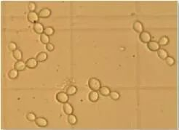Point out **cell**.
Segmentation results:
<instances>
[{
    "mask_svg": "<svg viewBox=\"0 0 179 130\" xmlns=\"http://www.w3.org/2000/svg\"><path fill=\"white\" fill-rule=\"evenodd\" d=\"M88 86L93 91H98L101 87V83L99 79L96 78H90L88 81Z\"/></svg>",
    "mask_w": 179,
    "mask_h": 130,
    "instance_id": "obj_1",
    "label": "cell"
},
{
    "mask_svg": "<svg viewBox=\"0 0 179 130\" xmlns=\"http://www.w3.org/2000/svg\"><path fill=\"white\" fill-rule=\"evenodd\" d=\"M56 99L60 103H66L68 102V95L64 92H59L56 94Z\"/></svg>",
    "mask_w": 179,
    "mask_h": 130,
    "instance_id": "obj_2",
    "label": "cell"
},
{
    "mask_svg": "<svg viewBox=\"0 0 179 130\" xmlns=\"http://www.w3.org/2000/svg\"><path fill=\"white\" fill-rule=\"evenodd\" d=\"M139 39L143 43H149L151 41V34L149 33L148 31H144L141 33L139 35Z\"/></svg>",
    "mask_w": 179,
    "mask_h": 130,
    "instance_id": "obj_3",
    "label": "cell"
},
{
    "mask_svg": "<svg viewBox=\"0 0 179 130\" xmlns=\"http://www.w3.org/2000/svg\"><path fill=\"white\" fill-rule=\"evenodd\" d=\"M27 19L31 23H37L39 19V15L36 12H29L27 15Z\"/></svg>",
    "mask_w": 179,
    "mask_h": 130,
    "instance_id": "obj_4",
    "label": "cell"
},
{
    "mask_svg": "<svg viewBox=\"0 0 179 130\" xmlns=\"http://www.w3.org/2000/svg\"><path fill=\"white\" fill-rule=\"evenodd\" d=\"M147 47L151 52H157L160 49V45L159 42H155V41H151L149 43H147Z\"/></svg>",
    "mask_w": 179,
    "mask_h": 130,
    "instance_id": "obj_5",
    "label": "cell"
},
{
    "mask_svg": "<svg viewBox=\"0 0 179 130\" xmlns=\"http://www.w3.org/2000/svg\"><path fill=\"white\" fill-rule=\"evenodd\" d=\"M40 18H47L51 15V10L48 8H43L38 13Z\"/></svg>",
    "mask_w": 179,
    "mask_h": 130,
    "instance_id": "obj_6",
    "label": "cell"
},
{
    "mask_svg": "<svg viewBox=\"0 0 179 130\" xmlns=\"http://www.w3.org/2000/svg\"><path fill=\"white\" fill-rule=\"evenodd\" d=\"M26 65L27 68L34 69V68H36V66L38 65V61L35 58H29L26 60Z\"/></svg>",
    "mask_w": 179,
    "mask_h": 130,
    "instance_id": "obj_7",
    "label": "cell"
},
{
    "mask_svg": "<svg viewBox=\"0 0 179 130\" xmlns=\"http://www.w3.org/2000/svg\"><path fill=\"white\" fill-rule=\"evenodd\" d=\"M26 67V63L23 62V60H18L14 65V68L18 71H23L25 70Z\"/></svg>",
    "mask_w": 179,
    "mask_h": 130,
    "instance_id": "obj_8",
    "label": "cell"
},
{
    "mask_svg": "<svg viewBox=\"0 0 179 130\" xmlns=\"http://www.w3.org/2000/svg\"><path fill=\"white\" fill-rule=\"evenodd\" d=\"M35 124L39 127H46L48 124V121L46 119L43 117H38L36 118L35 121Z\"/></svg>",
    "mask_w": 179,
    "mask_h": 130,
    "instance_id": "obj_9",
    "label": "cell"
},
{
    "mask_svg": "<svg viewBox=\"0 0 179 130\" xmlns=\"http://www.w3.org/2000/svg\"><path fill=\"white\" fill-rule=\"evenodd\" d=\"M33 28H34V31L38 34H40L41 35V34L44 33V26H43V25L42 24V23H39V22L34 23V26H33Z\"/></svg>",
    "mask_w": 179,
    "mask_h": 130,
    "instance_id": "obj_10",
    "label": "cell"
},
{
    "mask_svg": "<svg viewBox=\"0 0 179 130\" xmlns=\"http://www.w3.org/2000/svg\"><path fill=\"white\" fill-rule=\"evenodd\" d=\"M133 30L135 31L136 33H142L143 31V26L140 21H135L133 23Z\"/></svg>",
    "mask_w": 179,
    "mask_h": 130,
    "instance_id": "obj_11",
    "label": "cell"
},
{
    "mask_svg": "<svg viewBox=\"0 0 179 130\" xmlns=\"http://www.w3.org/2000/svg\"><path fill=\"white\" fill-rule=\"evenodd\" d=\"M64 111L66 115H70V114H73L74 109L73 107L71 104H69L68 102H66V103H64Z\"/></svg>",
    "mask_w": 179,
    "mask_h": 130,
    "instance_id": "obj_12",
    "label": "cell"
},
{
    "mask_svg": "<svg viewBox=\"0 0 179 130\" xmlns=\"http://www.w3.org/2000/svg\"><path fill=\"white\" fill-rule=\"evenodd\" d=\"M88 98H89L90 101H91L93 102H95L99 99V94H98L97 91H92L89 94Z\"/></svg>",
    "mask_w": 179,
    "mask_h": 130,
    "instance_id": "obj_13",
    "label": "cell"
},
{
    "mask_svg": "<svg viewBox=\"0 0 179 130\" xmlns=\"http://www.w3.org/2000/svg\"><path fill=\"white\" fill-rule=\"evenodd\" d=\"M157 55L159 57L162 59V60H166L167 57H168V52L164 49H162V48H160L157 51Z\"/></svg>",
    "mask_w": 179,
    "mask_h": 130,
    "instance_id": "obj_14",
    "label": "cell"
},
{
    "mask_svg": "<svg viewBox=\"0 0 179 130\" xmlns=\"http://www.w3.org/2000/svg\"><path fill=\"white\" fill-rule=\"evenodd\" d=\"M36 59L38 62H39V63L44 62V61H45V60L47 59V54L44 52H39L37 55H36Z\"/></svg>",
    "mask_w": 179,
    "mask_h": 130,
    "instance_id": "obj_15",
    "label": "cell"
},
{
    "mask_svg": "<svg viewBox=\"0 0 179 130\" xmlns=\"http://www.w3.org/2000/svg\"><path fill=\"white\" fill-rule=\"evenodd\" d=\"M99 92L103 96L107 97L110 95L111 91H110V89L108 86H102V87L100 88Z\"/></svg>",
    "mask_w": 179,
    "mask_h": 130,
    "instance_id": "obj_16",
    "label": "cell"
},
{
    "mask_svg": "<svg viewBox=\"0 0 179 130\" xmlns=\"http://www.w3.org/2000/svg\"><path fill=\"white\" fill-rule=\"evenodd\" d=\"M77 91V88L75 86H74V85H71V86H68L66 89L67 94H68V95H70V96H72V95H74V94H76Z\"/></svg>",
    "mask_w": 179,
    "mask_h": 130,
    "instance_id": "obj_17",
    "label": "cell"
},
{
    "mask_svg": "<svg viewBox=\"0 0 179 130\" xmlns=\"http://www.w3.org/2000/svg\"><path fill=\"white\" fill-rule=\"evenodd\" d=\"M67 121H68V124H71V125H74V124H77V117H76V115H73V114H70V115H68Z\"/></svg>",
    "mask_w": 179,
    "mask_h": 130,
    "instance_id": "obj_18",
    "label": "cell"
},
{
    "mask_svg": "<svg viewBox=\"0 0 179 130\" xmlns=\"http://www.w3.org/2000/svg\"><path fill=\"white\" fill-rule=\"evenodd\" d=\"M13 57H14V58L17 60H21L22 57H23L22 52L19 49H15V51H13Z\"/></svg>",
    "mask_w": 179,
    "mask_h": 130,
    "instance_id": "obj_19",
    "label": "cell"
},
{
    "mask_svg": "<svg viewBox=\"0 0 179 130\" xmlns=\"http://www.w3.org/2000/svg\"><path fill=\"white\" fill-rule=\"evenodd\" d=\"M158 42H159V44H160V46H166L169 44L170 39H169V38L166 36H162Z\"/></svg>",
    "mask_w": 179,
    "mask_h": 130,
    "instance_id": "obj_20",
    "label": "cell"
},
{
    "mask_svg": "<svg viewBox=\"0 0 179 130\" xmlns=\"http://www.w3.org/2000/svg\"><path fill=\"white\" fill-rule=\"evenodd\" d=\"M8 77L11 79H15L18 77V71L17 70H15V68L14 69H11L8 72Z\"/></svg>",
    "mask_w": 179,
    "mask_h": 130,
    "instance_id": "obj_21",
    "label": "cell"
},
{
    "mask_svg": "<svg viewBox=\"0 0 179 130\" xmlns=\"http://www.w3.org/2000/svg\"><path fill=\"white\" fill-rule=\"evenodd\" d=\"M40 41L42 42V43H43V44H47L48 43H50L49 36H47V34L43 33V34H42L40 35Z\"/></svg>",
    "mask_w": 179,
    "mask_h": 130,
    "instance_id": "obj_22",
    "label": "cell"
},
{
    "mask_svg": "<svg viewBox=\"0 0 179 130\" xmlns=\"http://www.w3.org/2000/svg\"><path fill=\"white\" fill-rule=\"evenodd\" d=\"M109 96H110L111 99L113 100H118L119 99V98H120V94H119V93L117 92L112 91L111 92Z\"/></svg>",
    "mask_w": 179,
    "mask_h": 130,
    "instance_id": "obj_23",
    "label": "cell"
},
{
    "mask_svg": "<svg viewBox=\"0 0 179 130\" xmlns=\"http://www.w3.org/2000/svg\"><path fill=\"white\" fill-rule=\"evenodd\" d=\"M26 119H27V120L29 121H35L36 119V116L35 115V114L30 112L26 114Z\"/></svg>",
    "mask_w": 179,
    "mask_h": 130,
    "instance_id": "obj_24",
    "label": "cell"
},
{
    "mask_svg": "<svg viewBox=\"0 0 179 130\" xmlns=\"http://www.w3.org/2000/svg\"><path fill=\"white\" fill-rule=\"evenodd\" d=\"M44 33L45 34H47V36H52V35H53L54 33H55V30H54L53 28H52V27H46L45 28H44Z\"/></svg>",
    "mask_w": 179,
    "mask_h": 130,
    "instance_id": "obj_25",
    "label": "cell"
},
{
    "mask_svg": "<svg viewBox=\"0 0 179 130\" xmlns=\"http://www.w3.org/2000/svg\"><path fill=\"white\" fill-rule=\"evenodd\" d=\"M165 61H166V63L168 64L169 66H173L175 64V63H176V60H175L174 57H170V56H168L166 58V60H165Z\"/></svg>",
    "mask_w": 179,
    "mask_h": 130,
    "instance_id": "obj_26",
    "label": "cell"
},
{
    "mask_svg": "<svg viewBox=\"0 0 179 130\" xmlns=\"http://www.w3.org/2000/svg\"><path fill=\"white\" fill-rule=\"evenodd\" d=\"M36 8V4L34 2H30L28 5V9L30 12H35V10Z\"/></svg>",
    "mask_w": 179,
    "mask_h": 130,
    "instance_id": "obj_27",
    "label": "cell"
},
{
    "mask_svg": "<svg viewBox=\"0 0 179 130\" xmlns=\"http://www.w3.org/2000/svg\"><path fill=\"white\" fill-rule=\"evenodd\" d=\"M8 48L10 51H15V49H17V44H15V42H11L9 43L8 44Z\"/></svg>",
    "mask_w": 179,
    "mask_h": 130,
    "instance_id": "obj_28",
    "label": "cell"
},
{
    "mask_svg": "<svg viewBox=\"0 0 179 130\" xmlns=\"http://www.w3.org/2000/svg\"><path fill=\"white\" fill-rule=\"evenodd\" d=\"M46 48L49 52H52V51L55 49V47H54V45L52 43H48L47 44H46Z\"/></svg>",
    "mask_w": 179,
    "mask_h": 130,
    "instance_id": "obj_29",
    "label": "cell"
}]
</instances>
